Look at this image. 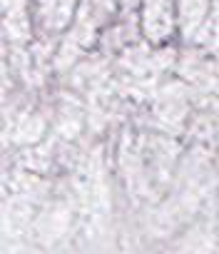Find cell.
Returning a JSON list of instances; mask_svg holds the SVG:
<instances>
[{"label": "cell", "mask_w": 219, "mask_h": 254, "mask_svg": "<svg viewBox=\"0 0 219 254\" xmlns=\"http://www.w3.org/2000/svg\"><path fill=\"white\" fill-rule=\"evenodd\" d=\"M204 5H207V0H182V25L187 35L199 25L204 15Z\"/></svg>", "instance_id": "obj_2"}, {"label": "cell", "mask_w": 219, "mask_h": 254, "mask_svg": "<svg viewBox=\"0 0 219 254\" xmlns=\"http://www.w3.org/2000/svg\"><path fill=\"white\" fill-rule=\"evenodd\" d=\"M145 25L147 33L155 40L167 38V33L172 30V10H169V0H147L145 3Z\"/></svg>", "instance_id": "obj_1"}]
</instances>
